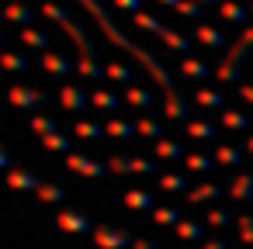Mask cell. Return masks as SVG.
Wrapping results in <instances>:
<instances>
[{"label": "cell", "mask_w": 253, "mask_h": 249, "mask_svg": "<svg viewBox=\"0 0 253 249\" xmlns=\"http://www.w3.org/2000/svg\"><path fill=\"white\" fill-rule=\"evenodd\" d=\"M180 70H184L187 76H194V80H201V76L208 73V66H205V63H198V59H184V66H180Z\"/></svg>", "instance_id": "cell-28"}, {"label": "cell", "mask_w": 253, "mask_h": 249, "mask_svg": "<svg viewBox=\"0 0 253 249\" xmlns=\"http://www.w3.org/2000/svg\"><path fill=\"white\" fill-rule=\"evenodd\" d=\"M173 11H177V14H184V18H198V14H201V4H198V0H180Z\"/></svg>", "instance_id": "cell-29"}, {"label": "cell", "mask_w": 253, "mask_h": 249, "mask_svg": "<svg viewBox=\"0 0 253 249\" xmlns=\"http://www.w3.org/2000/svg\"><path fill=\"white\" fill-rule=\"evenodd\" d=\"M80 4H84V7L94 14L97 28H101V32H104V35H108L115 45L128 49V52H132V56H135V59H139L146 70H149V76H153V80H160V87L167 90V114H170L173 121H184V104H180V94H177V87L170 83V76H167V70L160 66V59H156L153 52H146L142 45H135V42H132L125 32H122V25H118V21H115V18L104 11V4H101V0H80Z\"/></svg>", "instance_id": "cell-1"}, {"label": "cell", "mask_w": 253, "mask_h": 249, "mask_svg": "<svg viewBox=\"0 0 253 249\" xmlns=\"http://www.w3.org/2000/svg\"><path fill=\"white\" fill-rule=\"evenodd\" d=\"M125 204H128V208H135V211H146V208L153 204V194H149V190H142V187H135V190H128V194H125Z\"/></svg>", "instance_id": "cell-14"}, {"label": "cell", "mask_w": 253, "mask_h": 249, "mask_svg": "<svg viewBox=\"0 0 253 249\" xmlns=\"http://www.w3.org/2000/svg\"><path fill=\"white\" fill-rule=\"evenodd\" d=\"M135 249H156V246H153V242H146V239H139V242H135Z\"/></svg>", "instance_id": "cell-41"}, {"label": "cell", "mask_w": 253, "mask_h": 249, "mask_svg": "<svg viewBox=\"0 0 253 249\" xmlns=\"http://www.w3.org/2000/svg\"><path fill=\"white\" fill-rule=\"evenodd\" d=\"M156 156H160V159H177V156H180V145H177L173 139H160V142H156Z\"/></svg>", "instance_id": "cell-23"}, {"label": "cell", "mask_w": 253, "mask_h": 249, "mask_svg": "<svg viewBox=\"0 0 253 249\" xmlns=\"http://www.w3.org/2000/svg\"><path fill=\"white\" fill-rule=\"evenodd\" d=\"M160 183H163L167 190H177V187H184V177H163Z\"/></svg>", "instance_id": "cell-39"}, {"label": "cell", "mask_w": 253, "mask_h": 249, "mask_svg": "<svg viewBox=\"0 0 253 249\" xmlns=\"http://www.w3.org/2000/svg\"><path fill=\"white\" fill-rule=\"evenodd\" d=\"M111 4H115L118 11H125V14H135V11H139V0H111Z\"/></svg>", "instance_id": "cell-35"}, {"label": "cell", "mask_w": 253, "mask_h": 249, "mask_svg": "<svg viewBox=\"0 0 253 249\" xmlns=\"http://www.w3.org/2000/svg\"><path fill=\"white\" fill-rule=\"evenodd\" d=\"M104 73H108L111 80H118V83H128V87L135 83V80H132V70H125V66H118V63H108Z\"/></svg>", "instance_id": "cell-21"}, {"label": "cell", "mask_w": 253, "mask_h": 249, "mask_svg": "<svg viewBox=\"0 0 253 249\" xmlns=\"http://www.w3.org/2000/svg\"><path fill=\"white\" fill-rule=\"evenodd\" d=\"M87 101H90V97H84V90H80V87H73V83H66V87H63V104H66V111H84V107H87Z\"/></svg>", "instance_id": "cell-11"}, {"label": "cell", "mask_w": 253, "mask_h": 249, "mask_svg": "<svg viewBox=\"0 0 253 249\" xmlns=\"http://www.w3.org/2000/svg\"><path fill=\"white\" fill-rule=\"evenodd\" d=\"M198 38H201L205 45H215V49L222 45V32H215L211 25H201V28H198Z\"/></svg>", "instance_id": "cell-26"}, {"label": "cell", "mask_w": 253, "mask_h": 249, "mask_svg": "<svg viewBox=\"0 0 253 249\" xmlns=\"http://www.w3.org/2000/svg\"><path fill=\"white\" fill-rule=\"evenodd\" d=\"M90 104L101 107V111H118V97L108 94V90H90Z\"/></svg>", "instance_id": "cell-15"}, {"label": "cell", "mask_w": 253, "mask_h": 249, "mask_svg": "<svg viewBox=\"0 0 253 249\" xmlns=\"http://www.w3.org/2000/svg\"><path fill=\"white\" fill-rule=\"evenodd\" d=\"M139 132H142V135H149V139H156V142L163 139V128H160L156 121H149V118H146V121H139Z\"/></svg>", "instance_id": "cell-32"}, {"label": "cell", "mask_w": 253, "mask_h": 249, "mask_svg": "<svg viewBox=\"0 0 253 249\" xmlns=\"http://www.w3.org/2000/svg\"><path fill=\"white\" fill-rule=\"evenodd\" d=\"M111 166H115V173H125V177H149L153 173V163L149 159H125V156H115L111 159Z\"/></svg>", "instance_id": "cell-7"}, {"label": "cell", "mask_w": 253, "mask_h": 249, "mask_svg": "<svg viewBox=\"0 0 253 249\" xmlns=\"http://www.w3.org/2000/svg\"><path fill=\"white\" fill-rule=\"evenodd\" d=\"M132 25H139V28H146V32H153V35H160L170 49H180V52H187V38L184 35H177L173 28H167L163 21H156L153 14H142V11H135L132 14Z\"/></svg>", "instance_id": "cell-3"}, {"label": "cell", "mask_w": 253, "mask_h": 249, "mask_svg": "<svg viewBox=\"0 0 253 249\" xmlns=\"http://www.w3.org/2000/svg\"><path fill=\"white\" fill-rule=\"evenodd\" d=\"M32 125H35V132H42V135H52V132H56V121H52V118H45V114H35V121H32Z\"/></svg>", "instance_id": "cell-31"}, {"label": "cell", "mask_w": 253, "mask_h": 249, "mask_svg": "<svg viewBox=\"0 0 253 249\" xmlns=\"http://www.w3.org/2000/svg\"><path fill=\"white\" fill-rule=\"evenodd\" d=\"M198 4H222V0H198Z\"/></svg>", "instance_id": "cell-44"}, {"label": "cell", "mask_w": 253, "mask_h": 249, "mask_svg": "<svg viewBox=\"0 0 253 249\" xmlns=\"http://www.w3.org/2000/svg\"><path fill=\"white\" fill-rule=\"evenodd\" d=\"M187 170H198V173H201V170H208V159H205V156H191V159H187Z\"/></svg>", "instance_id": "cell-37"}, {"label": "cell", "mask_w": 253, "mask_h": 249, "mask_svg": "<svg viewBox=\"0 0 253 249\" xmlns=\"http://www.w3.org/2000/svg\"><path fill=\"white\" fill-rule=\"evenodd\" d=\"M42 145H45V149H56V152H70V145H73V142H70L66 135L52 132V135H45V139H42Z\"/></svg>", "instance_id": "cell-22"}, {"label": "cell", "mask_w": 253, "mask_h": 249, "mask_svg": "<svg viewBox=\"0 0 253 249\" xmlns=\"http://www.w3.org/2000/svg\"><path fill=\"white\" fill-rule=\"evenodd\" d=\"M205 249H225V242H205Z\"/></svg>", "instance_id": "cell-42"}, {"label": "cell", "mask_w": 253, "mask_h": 249, "mask_svg": "<svg viewBox=\"0 0 253 249\" xmlns=\"http://www.w3.org/2000/svg\"><path fill=\"white\" fill-rule=\"evenodd\" d=\"M0 66H7V70H14V73H25V70H28V59L18 56V52H0Z\"/></svg>", "instance_id": "cell-19"}, {"label": "cell", "mask_w": 253, "mask_h": 249, "mask_svg": "<svg viewBox=\"0 0 253 249\" xmlns=\"http://www.w3.org/2000/svg\"><path fill=\"white\" fill-rule=\"evenodd\" d=\"M7 183L11 187H21V190H39V180L25 170H7Z\"/></svg>", "instance_id": "cell-13"}, {"label": "cell", "mask_w": 253, "mask_h": 249, "mask_svg": "<svg viewBox=\"0 0 253 249\" xmlns=\"http://www.w3.org/2000/svg\"><path fill=\"white\" fill-rule=\"evenodd\" d=\"M125 101L132 104V107H139V111H149V104H153V97H149V90H142V87H128L125 90Z\"/></svg>", "instance_id": "cell-12"}, {"label": "cell", "mask_w": 253, "mask_h": 249, "mask_svg": "<svg viewBox=\"0 0 253 249\" xmlns=\"http://www.w3.org/2000/svg\"><path fill=\"white\" fill-rule=\"evenodd\" d=\"M94 239H97V246H104V249H125L128 242H135L128 232H118V228H94Z\"/></svg>", "instance_id": "cell-8"}, {"label": "cell", "mask_w": 253, "mask_h": 249, "mask_svg": "<svg viewBox=\"0 0 253 249\" xmlns=\"http://www.w3.org/2000/svg\"><path fill=\"white\" fill-rule=\"evenodd\" d=\"M73 132L84 135V139H101V135H104V128H101V125H90V121H77Z\"/></svg>", "instance_id": "cell-27"}, {"label": "cell", "mask_w": 253, "mask_h": 249, "mask_svg": "<svg viewBox=\"0 0 253 249\" xmlns=\"http://www.w3.org/2000/svg\"><path fill=\"white\" fill-rule=\"evenodd\" d=\"M0 45H4V32H0Z\"/></svg>", "instance_id": "cell-45"}, {"label": "cell", "mask_w": 253, "mask_h": 249, "mask_svg": "<svg viewBox=\"0 0 253 249\" xmlns=\"http://www.w3.org/2000/svg\"><path fill=\"white\" fill-rule=\"evenodd\" d=\"M42 70H49V73H56V76H70V59L63 56V52H49L45 49V56H42Z\"/></svg>", "instance_id": "cell-10"}, {"label": "cell", "mask_w": 253, "mask_h": 249, "mask_svg": "<svg viewBox=\"0 0 253 249\" xmlns=\"http://www.w3.org/2000/svg\"><path fill=\"white\" fill-rule=\"evenodd\" d=\"M7 21H18V25L32 28V11L25 4H7Z\"/></svg>", "instance_id": "cell-17"}, {"label": "cell", "mask_w": 253, "mask_h": 249, "mask_svg": "<svg viewBox=\"0 0 253 249\" xmlns=\"http://www.w3.org/2000/svg\"><path fill=\"white\" fill-rule=\"evenodd\" d=\"M132 132H135V128H132L128 121H108V125H104V135H118V139H132Z\"/></svg>", "instance_id": "cell-24"}, {"label": "cell", "mask_w": 253, "mask_h": 249, "mask_svg": "<svg viewBox=\"0 0 253 249\" xmlns=\"http://www.w3.org/2000/svg\"><path fill=\"white\" fill-rule=\"evenodd\" d=\"M59 228H63V232H94L90 218L80 214V211H63V214H59Z\"/></svg>", "instance_id": "cell-9"}, {"label": "cell", "mask_w": 253, "mask_h": 249, "mask_svg": "<svg viewBox=\"0 0 253 249\" xmlns=\"http://www.w3.org/2000/svg\"><path fill=\"white\" fill-rule=\"evenodd\" d=\"M156 4H163V7H177L180 0H156Z\"/></svg>", "instance_id": "cell-43"}, {"label": "cell", "mask_w": 253, "mask_h": 249, "mask_svg": "<svg viewBox=\"0 0 253 249\" xmlns=\"http://www.w3.org/2000/svg\"><path fill=\"white\" fill-rule=\"evenodd\" d=\"M39 197L49 201V204H59V201L66 197V190H63L59 183H39Z\"/></svg>", "instance_id": "cell-18"}, {"label": "cell", "mask_w": 253, "mask_h": 249, "mask_svg": "<svg viewBox=\"0 0 253 249\" xmlns=\"http://www.w3.org/2000/svg\"><path fill=\"white\" fill-rule=\"evenodd\" d=\"M222 190H218V183H205V187H198V190H191L187 194V201L191 204H205V201H215Z\"/></svg>", "instance_id": "cell-16"}, {"label": "cell", "mask_w": 253, "mask_h": 249, "mask_svg": "<svg viewBox=\"0 0 253 249\" xmlns=\"http://www.w3.org/2000/svg\"><path fill=\"white\" fill-rule=\"evenodd\" d=\"M198 232H201L198 221H177V235L180 239H198Z\"/></svg>", "instance_id": "cell-33"}, {"label": "cell", "mask_w": 253, "mask_h": 249, "mask_svg": "<svg viewBox=\"0 0 253 249\" xmlns=\"http://www.w3.org/2000/svg\"><path fill=\"white\" fill-rule=\"evenodd\" d=\"M7 97H11V104L21 107V111H32V107H39V104L49 101V94H42V90H28V87H11Z\"/></svg>", "instance_id": "cell-5"}, {"label": "cell", "mask_w": 253, "mask_h": 249, "mask_svg": "<svg viewBox=\"0 0 253 249\" xmlns=\"http://www.w3.org/2000/svg\"><path fill=\"white\" fill-rule=\"evenodd\" d=\"M153 221H156V225H177L180 214H177V208H156V211H153Z\"/></svg>", "instance_id": "cell-25"}, {"label": "cell", "mask_w": 253, "mask_h": 249, "mask_svg": "<svg viewBox=\"0 0 253 249\" xmlns=\"http://www.w3.org/2000/svg\"><path fill=\"white\" fill-rule=\"evenodd\" d=\"M66 166H70L73 173H84V177H94V180L108 177V166H104V163H94V159L77 156V152H70V156H66Z\"/></svg>", "instance_id": "cell-6"}, {"label": "cell", "mask_w": 253, "mask_h": 249, "mask_svg": "<svg viewBox=\"0 0 253 249\" xmlns=\"http://www.w3.org/2000/svg\"><path fill=\"white\" fill-rule=\"evenodd\" d=\"M250 49H253V28H246V32H243V38H239V42L232 45L229 59H225V63L218 66V76H222V80H232V76H236V66L243 63V56H246Z\"/></svg>", "instance_id": "cell-4"}, {"label": "cell", "mask_w": 253, "mask_h": 249, "mask_svg": "<svg viewBox=\"0 0 253 249\" xmlns=\"http://www.w3.org/2000/svg\"><path fill=\"white\" fill-rule=\"evenodd\" d=\"M208 225L222 228V225H229V214H225V211H211V214H208Z\"/></svg>", "instance_id": "cell-36"}, {"label": "cell", "mask_w": 253, "mask_h": 249, "mask_svg": "<svg viewBox=\"0 0 253 249\" xmlns=\"http://www.w3.org/2000/svg\"><path fill=\"white\" fill-rule=\"evenodd\" d=\"M0 170H11V159H7V152H0Z\"/></svg>", "instance_id": "cell-40"}, {"label": "cell", "mask_w": 253, "mask_h": 249, "mask_svg": "<svg viewBox=\"0 0 253 249\" xmlns=\"http://www.w3.org/2000/svg\"><path fill=\"white\" fill-rule=\"evenodd\" d=\"M222 18L225 21H243V7L232 4V0H225V4H222Z\"/></svg>", "instance_id": "cell-30"}, {"label": "cell", "mask_w": 253, "mask_h": 249, "mask_svg": "<svg viewBox=\"0 0 253 249\" xmlns=\"http://www.w3.org/2000/svg\"><path fill=\"white\" fill-rule=\"evenodd\" d=\"M21 38H25L32 49H49V35L35 32V28H21Z\"/></svg>", "instance_id": "cell-20"}, {"label": "cell", "mask_w": 253, "mask_h": 249, "mask_svg": "<svg viewBox=\"0 0 253 249\" xmlns=\"http://www.w3.org/2000/svg\"><path fill=\"white\" fill-rule=\"evenodd\" d=\"M42 14L49 18V21H56V25H63L66 28V35L77 42V49H80V76L84 80H94V76H101V63H97V49L90 45V38H87V32L59 7V4H42Z\"/></svg>", "instance_id": "cell-2"}, {"label": "cell", "mask_w": 253, "mask_h": 249, "mask_svg": "<svg viewBox=\"0 0 253 249\" xmlns=\"http://www.w3.org/2000/svg\"><path fill=\"white\" fill-rule=\"evenodd\" d=\"M198 101H201L205 107H222V97H218V94H211V90H201V94H198Z\"/></svg>", "instance_id": "cell-34"}, {"label": "cell", "mask_w": 253, "mask_h": 249, "mask_svg": "<svg viewBox=\"0 0 253 249\" xmlns=\"http://www.w3.org/2000/svg\"><path fill=\"white\" fill-rule=\"evenodd\" d=\"M187 132L191 135H201V139H211V128L208 125H187Z\"/></svg>", "instance_id": "cell-38"}]
</instances>
